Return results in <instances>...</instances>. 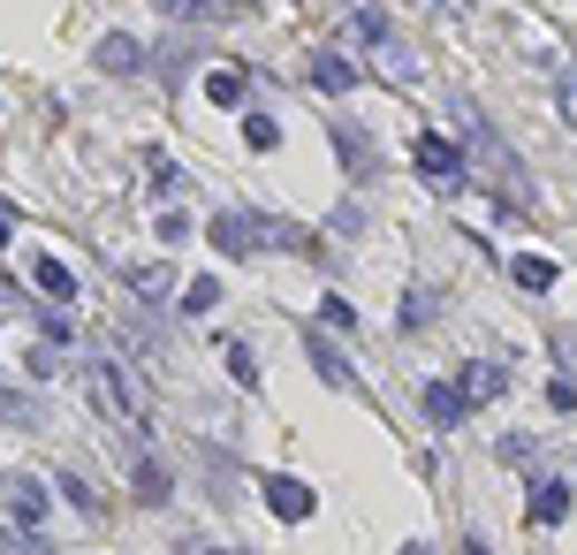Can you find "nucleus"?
<instances>
[{
  "mask_svg": "<svg viewBox=\"0 0 577 555\" xmlns=\"http://www.w3.org/2000/svg\"><path fill=\"white\" fill-rule=\"evenodd\" d=\"M501 388H509V366H501V358H471L449 381H426L418 411H426V427H456V419H471L479 403H495Z\"/></svg>",
  "mask_w": 577,
  "mask_h": 555,
  "instance_id": "1",
  "label": "nucleus"
},
{
  "mask_svg": "<svg viewBox=\"0 0 577 555\" xmlns=\"http://www.w3.org/2000/svg\"><path fill=\"white\" fill-rule=\"evenodd\" d=\"M213 244L228 259H251V252H266V244H312L304 228H282V221H266V214H221L213 221Z\"/></svg>",
  "mask_w": 577,
  "mask_h": 555,
  "instance_id": "2",
  "label": "nucleus"
},
{
  "mask_svg": "<svg viewBox=\"0 0 577 555\" xmlns=\"http://www.w3.org/2000/svg\"><path fill=\"white\" fill-rule=\"evenodd\" d=\"M411 168L426 175V183H441V191H463V145H456V137H433V129H426V137L411 145Z\"/></svg>",
  "mask_w": 577,
  "mask_h": 555,
  "instance_id": "3",
  "label": "nucleus"
},
{
  "mask_svg": "<svg viewBox=\"0 0 577 555\" xmlns=\"http://www.w3.org/2000/svg\"><path fill=\"white\" fill-rule=\"evenodd\" d=\"M258 495H266V510L282 517V525H304V517L320 510V495H312L304 479H288V471H266V479H258Z\"/></svg>",
  "mask_w": 577,
  "mask_h": 555,
  "instance_id": "4",
  "label": "nucleus"
},
{
  "mask_svg": "<svg viewBox=\"0 0 577 555\" xmlns=\"http://www.w3.org/2000/svg\"><path fill=\"white\" fill-rule=\"evenodd\" d=\"M304 358H312V373H320L327 388H342V396L358 388V373H350V358L334 350V335H327V328H304Z\"/></svg>",
  "mask_w": 577,
  "mask_h": 555,
  "instance_id": "5",
  "label": "nucleus"
},
{
  "mask_svg": "<svg viewBox=\"0 0 577 555\" xmlns=\"http://www.w3.org/2000/svg\"><path fill=\"white\" fill-rule=\"evenodd\" d=\"M334 153H342V168L358 175V183H380V153L365 145V129H350V123H342V129H334Z\"/></svg>",
  "mask_w": 577,
  "mask_h": 555,
  "instance_id": "6",
  "label": "nucleus"
},
{
  "mask_svg": "<svg viewBox=\"0 0 577 555\" xmlns=\"http://www.w3.org/2000/svg\"><path fill=\"white\" fill-rule=\"evenodd\" d=\"M8 517H16V533H39L46 525V487L39 479H8Z\"/></svg>",
  "mask_w": 577,
  "mask_h": 555,
  "instance_id": "7",
  "label": "nucleus"
},
{
  "mask_svg": "<svg viewBox=\"0 0 577 555\" xmlns=\"http://www.w3.org/2000/svg\"><path fill=\"white\" fill-rule=\"evenodd\" d=\"M525 517H532V525H563V517H570V487H563V479H532Z\"/></svg>",
  "mask_w": 577,
  "mask_h": 555,
  "instance_id": "8",
  "label": "nucleus"
},
{
  "mask_svg": "<svg viewBox=\"0 0 577 555\" xmlns=\"http://www.w3.org/2000/svg\"><path fill=\"white\" fill-rule=\"evenodd\" d=\"M91 61H99L107 77H137V69H145V46L115 31V39H99V53H91Z\"/></svg>",
  "mask_w": 577,
  "mask_h": 555,
  "instance_id": "9",
  "label": "nucleus"
},
{
  "mask_svg": "<svg viewBox=\"0 0 577 555\" xmlns=\"http://www.w3.org/2000/svg\"><path fill=\"white\" fill-rule=\"evenodd\" d=\"M91 396H99L115 419H129V411H137V388L123 381V366H99V373H91Z\"/></svg>",
  "mask_w": 577,
  "mask_h": 555,
  "instance_id": "10",
  "label": "nucleus"
},
{
  "mask_svg": "<svg viewBox=\"0 0 577 555\" xmlns=\"http://www.w3.org/2000/svg\"><path fill=\"white\" fill-rule=\"evenodd\" d=\"M509 274H517V290H532V298L555 290V259H539V252H517V259H509Z\"/></svg>",
  "mask_w": 577,
  "mask_h": 555,
  "instance_id": "11",
  "label": "nucleus"
},
{
  "mask_svg": "<svg viewBox=\"0 0 577 555\" xmlns=\"http://www.w3.org/2000/svg\"><path fill=\"white\" fill-rule=\"evenodd\" d=\"M312 85H320V91H334V99H342V91L358 85V69H350L342 53H312Z\"/></svg>",
  "mask_w": 577,
  "mask_h": 555,
  "instance_id": "12",
  "label": "nucleus"
},
{
  "mask_svg": "<svg viewBox=\"0 0 577 555\" xmlns=\"http://www.w3.org/2000/svg\"><path fill=\"white\" fill-rule=\"evenodd\" d=\"M39 290H46L53 304H69V298H77V274H69L61 259H39Z\"/></svg>",
  "mask_w": 577,
  "mask_h": 555,
  "instance_id": "13",
  "label": "nucleus"
},
{
  "mask_svg": "<svg viewBox=\"0 0 577 555\" xmlns=\"http://www.w3.org/2000/svg\"><path fill=\"white\" fill-rule=\"evenodd\" d=\"M206 99H221V107H244V69H213V77H206Z\"/></svg>",
  "mask_w": 577,
  "mask_h": 555,
  "instance_id": "14",
  "label": "nucleus"
},
{
  "mask_svg": "<svg viewBox=\"0 0 577 555\" xmlns=\"http://www.w3.org/2000/svg\"><path fill=\"white\" fill-rule=\"evenodd\" d=\"M320 328H327V335H358L365 320H358V312H350L342 298H327V304H320Z\"/></svg>",
  "mask_w": 577,
  "mask_h": 555,
  "instance_id": "15",
  "label": "nucleus"
},
{
  "mask_svg": "<svg viewBox=\"0 0 577 555\" xmlns=\"http://www.w3.org/2000/svg\"><path fill=\"white\" fill-rule=\"evenodd\" d=\"M244 137H251V153H274V145H282L274 115H244Z\"/></svg>",
  "mask_w": 577,
  "mask_h": 555,
  "instance_id": "16",
  "label": "nucleus"
},
{
  "mask_svg": "<svg viewBox=\"0 0 577 555\" xmlns=\"http://www.w3.org/2000/svg\"><path fill=\"white\" fill-rule=\"evenodd\" d=\"M350 31H358L365 46H388V16H380V8H358V16H350Z\"/></svg>",
  "mask_w": 577,
  "mask_h": 555,
  "instance_id": "17",
  "label": "nucleus"
},
{
  "mask_svg": "<svg viewBox=\"0 0 577 555\" xmlns=\"http://www.w3.org/2000/svg\"><path fill=\"white\" fill-rule=\"evenodd\" d=\"M213 304H221V282H213V274H198V282L183 290V312H213Z\"/></svg>",
  "mask_w": 577,
  "mask_h": 555,
  "instance_id": "18",
  "label": "nucleus"
},
{
  "mask_svg": "<svg viewBox=\"0 0 577 555\" xmlns=\"http://www.w3.org/2000/svg\"><path fill=\"white\" fill-rule=\"evenodd\" d=\"M555 107H563V123L577 129V69H563V77H555Z\"/></svg>",
  "mask_w": 577,
  "mask_h": 555,
  "instance_id": "19",
  "label": "nucleus"
},
{
  "mask_svg": "<svg viewBox=\"0 0 577 555\" xmlns=\"http://www.w3.org/2000/svg\"><path fill=\"white\" fill-rule=\"evenodd\" d=\"M228 373H236V381H258V358H251V350H244V342H228Z\"/></svg>",
  "mask_w": 577,
  "mask_h": 555,
  "instance_id": "20",
  "label": "nucleus"
},
{
  "mask_svg": "<svg viewBox=\"0 0 577 555\" xmlns=\"http://www.w3.org/2000/svg\"><path fill=\"white\" fill-rule=\"evenodd\" d=\"M190 236V214H160V244H183Z\"/></svg>",
  "mask_w": 577,
  "mask_h": 555,
  "instance_id": "21",
  "label": "nucleus"
},
{
  "mask_svg": "<svg viewBox=\"0 0 577 555\" xmlns=\"http://www.w3.org/2000/svg\"><path fill=\"white\" fill-rule=\"evenodd\" d=\"M8 236H16V214H8V198H0V252H8Z\"/></svg>",
  "mask_w": 577,
  "mask_h": 555,
  "instance_id": "22",
  "label": "nucleus"
},
{
  "mask_svg": "<svg viewBox=\"0 0 577 555\" xmlns=\"http://www.w3.org/2000/svg\"><path fill=\"white\" fill-rule=\"evenodd\" d=\"M403 555H433V548H426V541H411V548H403Z\"/></svg>",
  "mask_w": 577,
  "mask_h": 555,
  "instance_id": "23",
  "label": "nucleus"
}]
</instances>
